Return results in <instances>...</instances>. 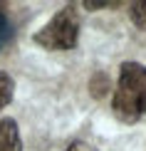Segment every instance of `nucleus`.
I'll list each match as a JSON object with an SVG mask.
<instances>
[{"label":"nucleus","instance_id":"nucleus-6","mask_svg":"<svg viewBox=\"0 0 146 151\" xmlns=\"http://www.w3.org/2000/svg\"><path fill=\"white\" fill-rule=\"evenodd\" d=\"M10 37H12V25H10V20L3 12V15H0V50H3L5 42H10Z\"/></svg>","mask_w":146,"mask_h":151},{"label":"nucleus","instance_id":"nucleus-8","mask_svg":"<svg viewBox=\"0 0 146 151\" xmlns=\"http://www.w3.org/2000/svg\"><path fill=\"white\" fill-rule=\"evenodd\" d=\"M67 151H97V149L89 146L87 141H72V144L67 146Z\"/></svg>","mask_w":146,"mask_h":151},{"label":"nucleus","instance_id":"nucleus-1","mask_svg":"<svg viewBox=\"0 0 146 151\" xmlns=\"http://www.w3.org/2000/svg\"><path fill=\"white\" fill-rule=\"evenodd\" d=\"M111 111L122 124H136L146 116V65L134 60L122 62Z\"/></svg>","mask_w":146,"mask_h":151},{"label":"nucleus","instance_id":"nucleus-3","mask_svg":"<svg viewBox=\"0 0 146 151\" xmlns=\"http://www.w3.org/2000/svg\"><path fill=\"white\" fill-rule=\"evenodd\" d=\"M0 151H22L20 129L15 119H0Z\"/></svg>","mask_w":146,"mask_h":151},{"label":"nucleus","instance_id":"nucleus-9","mask_svg":"<svg viewBox=\"0 0 146 151\" xmlns=\"http://www.w3.org/2000/svg\"><path fill=\"white\" fill-rule=\"evenodd\" d=\"M0 15H3V10H0Z\"/></svg>","mask_w":146,"mask_h":151},{"label":"nucleus","instance_id":"nucleus-4","mask_svg":"<svg viewBox=\"0 0 146 151\" xmlns=\"http://www.w3.org/2000/svg\"><path fill=\"white\" fill-rule=\"evenodd\" d=\"M12 92H15V82L8 72H0V109H5L12 102Z\"/></svg>","mask_w":146,"mask_h":151},{"label":"nucleus","instance_id":"nucleus-2","mask_svg":"<svg viewBox=\"0 0 146 151\" xmlns=\"http://www.w3.org/2000/svg\"><path fill=\"white\" fill-rule=\"evenodd\" d=\"M79 12L74 5H65L62 10H57L52 15V20L47 25H42L35 32V45L52 50V52H65V50H72L79 40Z\"/></svg>","mask_w":146,"mask_h":151},{"label":"nucleus","instance_id":"nucleus-7","mask_svg":"<svg viewBox=\"0 0 146 151\" xmlns=\"http://www.w3.org/2000/svg\"><path fill=\"white\" fill-rule=\"evenodd\" d=\"M117 0H84L87 10H99V8H117Z\"/></svg>","mask_w":146,"mask_h":151},{"label":"nucleus","instance_id":"nucleus-5","mask_svg":"<svg viewBox=\"0 0 146 151\" xmlns=\"http://www.w3.org/2000/svg\"><path fill=\"white\" fill-rule=\"evenodd\" d=\"M129 17L139 30H146V0L129 3Z\"/></svg>","mask_w":146,"mask_h":151}]
</instances>
